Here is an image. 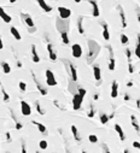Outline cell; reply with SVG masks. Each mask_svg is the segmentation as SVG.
I'll return each mask as SVG.
<instances>
[{
  "label": "cell",
  "mask_w": 140,
  "mask_h": 153,
  "mask_svg": "<svg viewBox=\"0 0 140 153\" xmlns=\"http://www.w3.org/2000/svg\"><path fill=\"white\" fill-rule=\"evenodd\" d=\"M88 54H87V63L92 64L94 59L97 58V55L100 52V46L94 41V40H88Z\"/></svg>",
  "instance_id": "1"
},
{
  "label": "cell",
  "mask_w": 140,
  "mask_h": 153,
  "mask_svg": "<svg viewBox=\"0 0 140 153\" xmlns=\"http://www.w3.org/2000/svg\"><path fill=\"white\" fill-rule=\"evenodd\" d=\"M86 95V89L85 88H77V93L74 94V98H73V109L74 110H79L82 105L83 98Z\"/></svg>",
  "instance_id": "2"
},
{
  "label": "cell",
  "mask_w": 140,
  "mask_h": 153,
  "mask_svg": "<svg viewBox=\"0 0 140 153\" xmlns=\"http://www.w3.org/2000/svg\"><path fill=\"white\" fill-rule=\"evenodd\" d=\"M56 27L58 29V31L62 34H68L69 31V21L68 20H62V18H58L56 21Z\"/></svg>",
  "instance_id": "3"
},
{
  "label": "cell",
  "mask_w": 140,
  "mask_h": 153,
  "mask_svg": "<svg viewBox=\"0 0 140 153\" xmlns=\"http://www.w3.org/2000/svg\"><path fill=\"white\" fill-rule=\"evenodd\" d=\"M46 82H47V86L50 87H55L57 86V80L55 77V74L52 72L51 70H46Z\"/></svg>",
  "instance_id": "4"
},
{
  "label": "cell",
  "mask_w": 140,
  "mask_h": 153,
  "mask_svg": "<svg viewBox=\"0 0 140 153\" xmlns=\"http://www.w3.org/2000/svg\"><path fill=\"white\" fill-rule=\"evenodd\" d=\"M58 12H59V18H62V20H68V18L71 16V11L64 6H59Z\"/></svg>",
  "instance_id": "5"
},
{
  "label": "cell",
  "mask_w": 140,
  "mask_h": 153,
  "mask_svg": "<svg viewBox=\"0 0 140 153\" xmlns=\"http://www.w3.org/2000/svg\"><path fill=\"white\" fill-rule=\"evenodd\" d=\"M21 112H22L23 116H30V114H31V107L24 100L21 101Z\"/></svg>",
  "instance_id": "6"
},
{
  "label": "cell",
  "mask_w": 140,
  "mask_h": 153,
  "mask_svg": "<svg viewBox=\"0 0 140 153\" xmlns=\"http://www.w3.org/2000/svg\"><path fill=\"white\" fill-rule=\"evenodd\" d=\"M71 53H73L74 58H80V57H82V47H81V45L74 44L71 46Z\"/></svg>",
  "instance_id": "7"
},
{
  "label": "cell",
  "mask_w": 140,
  "mask_h": 153,
  "mask_svg": "<svg viewBox=\"0 0 140 153\" xmlns=\"http://www.w3.org/2000/svg\"><path fill=\"white\" fill-rule=\"evenodd\" d=\"M109 70L114 71L115 70V66H116V63H115V58H114V51H112V47L109 46Z\"/></svg>",
  "instance_id": "8"
},
{
  "label": "cell",
  "mask_w": 140,
  "mask_h": 153,
  "mask_svg": "<svg viewBox=\"0 0 140 153\" xmlns=\"http://www.w3.org/2000/svg\"><path fill=\"white\" fill-rule=\"evenodd\" d=\"M66 64L69 65V70H70V76H71V81L76 82L77 81V71H76V68L73 63H69L66 62Z\"/></svg>",
  "instance_id": "9"
},
{
  "label": "cell",
  "mask_w": 140,
  "mask_h": 153,
  "mask_svg": "<svg viewBox=\"0 0 140 153\" xmlns=\"http://www.w3.org/2000/svg\"><path fill=\"white\" fill-rule=\"evenodd\" d=\"M21 16H22V18H23V22L27 24L28 28H35V24H34L33 18H31L28 13H22Z\"/></svg>",
  "instance_id": "10"
},
{
  "label": "cell",
  "mask_w": 140,
  "mask_h": 153,
  "mask_svg": "<svg viewBox=\"0 0 140 153\" xmlns=\"http://www.w3.org/2000/svg\"><path fill=\"white\" fill-rule=\"evenodd\" d=\"M0 17H1V20L5 22V23H11V21H12V17L10 16V15H7L6 13V11L0 6Z\"/></svg>",
  "instance_id": "11"
},
{
  "label": "cell",
  "mask_w": 140,
  "mask_h": 153,
  "mask_svg": "<svg viewBox=\"0 0 140 153\" xmlns=\"http://www.w3.org/2000/svg\"><path fill=\"white\" fill-rule=\"evenodd\" d=\"M90 4H91V6H92V9H93V12H92V15L94 16V17H99V15H100V12H99V7H98V4H97V1L96 0H87Z\"/></svg>",
  "instance_id": "12"
},
{
  "label": "cell",
  "mask_w": 140,
  "mask_h": 153,
  "mask_svg": "<svg viewBox=\"0 0 140 153\" xmlns=\"http://www.w3.org/2000/svg\"><path fill=\"white\" fill-rule=\"evenodd\" d=\"M117 9H118V12H120V17H121V24H122V27H123V28H126L127 27V22H126L125 10H123V7H122V6H118Z\"/></svg>",
  "instance_id": "13"
},
{
  "label": "cell",
  "mask_w": 140,
  "mask_h": 153,
  "mask_svg": "<svg viewBox=\"0 0 140 153\" xmlns=\"http://www.w3.org/2000/svg\"><path fill=\"white\" fill-rule=\"evenodd\" d=\"M36 3L39 4V6H40L45 12H51V11H52V7L45 1V0H36Z\"/></svg>",
  "instance_id": "14"
},
{
  "label": "cell",
  "mask_w": 140,
  "mask_h": 153,
  "mask_svg": "<svg viewBox=\"0 0 140 153\" xmlns=\"http://www.w3.org/2000/svg\"><path fill=\"white\" fill-rule=\"evenodd\" d=\"M47 51H48V54H50V59L51 60H57V54L53 50V46H52L51 44H47Z\"/></svg>",
  "instance_id": "15"
},
{
  "label": "cell",
  "mask_w": 140,
  "mask_h": 153,
  "mask_svg": "<svg viewBox=\"0 0 140 153\" xmlns=\"http://www.w3.org/2000/svg\"><path fill=\"white\" fill-rule=\"evenodd\" d=\"M31 58H33V62L34 63H39L40 62V57L36 52V46L35 45H31Z\"/></svg>",
  "instance_id": "16"
},
{
  "label": "cell",
  "mask_w": 140,
  "mask_h": 153,
  "mask_svg": "<svg viewBox=\"0 0 140 153\" xmlns=\"http://www.w3.org/2000/svg\"><path fill=\"white\" fill-rule=\"evenodd\" d=\"M101 26H103V37L105 40H110V34H109V28H108V26H106V23L105 22H101Z\"/></svg>",
  "instance_id": "17"
},
{
  "label": "cell",
  "mask_w": 140,
  "mask_h": 153,
  "mask_svg": "<svg viewBox=\"0 0 140 153\" xmlns=\"http://www.w3.org/2000/svg\"><path fill=\"white\" fill-rule=\"evenodd\" d=\"M115 130H116V133L118 134V136H120L121 141H125V140H126V135H125L123 129L121 128V125H120V124H115Z\"/></svg>",
  "instance_id": "18"
},
{
  "label": "cell",
  "mask_w": 140,
  "mask_h": 153,
  "mask_svg": "<svg viewBox=\"0 0 140 153\" xmlns=\"http://www.w3.org/2000/svg\"><path fill=\"white\" fill-rule=\"evenodd\" d=\"M93 75H94V79L97 81H100L101 80V70H100L99 65H94L93 66Z\"/></svg>",
  "instance_id": "19"
},
{
  "label": "cell",
  "mask_w": 140,
  "mask_h": 153,
  "mask_svg": "<svg viewBox=\"0 0 140 153\" xmlns=\"http://www.w3.org/2000/svg\"><path fill=\"white\" fill-rule=\"evenodd\" d=\"M10 31H11V35L15 37V39H16L17 41H20V40L22 39V36H21L20 31L17 30V28H16V27H11V28H10Z\"/></svg>",
  "instance_id": "20"
},
{
  "label": "cell",
  "mask_w": 140,
  "mask_h": 153,
  "mask_svg": "<svg viewBox=\"0 0 140 153\" xmlns=\"http://www.w3.org/2000/svg\"><path fill=\"white\" fill-rule=\"evenodd\" d=\"M117 90H118V85H117L116 81H114L112 87H111V98H117V95H118Z\"/></svg>",
  "instance_id": "21"
},
{
  "label": "cell",
  "mask_w": 140,
  "mask_h": 153,
  "mask_svg": "<svg viewBox=\"0 0 140 153\" xmlns=\"http://www.w3.org/2000/svg\"><path fill=\"white\" fill-rule=\"evenodd\" d=\"M131 122H132V125L134 127L135 131H136L138 134H140V125H139V123H138V121H136V117H135V116H131Z\"/></svg>",
  "instance_id": "22"
},
{
  "label": "cell",
  "mask_w": 140,
  "mask_h": 153,
  "mask_svg": "<svg viewBox=\"0 0 140 153\" xmlns=\"http://www.w3.org/2000/svg\"><path fill=\"white\" fill-rule=\"evenodd\" d=\"M71 133H73V135H74L75 140H76L77 142H80V141H81V136H80V133H79L76 125H71Z\"/></svg>",
  "instance_id": "23"
},
{
  "label": "cell",
  "mask_w": 140,
  "mask_h": 153,
  "mask_svg": "<svg viewBox=\"0 0 140 153\" xmlns=\"http://www.w3.org/2000/svg\"><path fill=\"white\" fill-rule=\"evenodd\" d=\"M33 124H35V125L38 127V130H39L41 134H46V133H47V129H46V127H45L42 123H39V122L33 121Z\"/></svg>",
  "instance_id": "24"
},
{
  "label": "cell",
  "mask_w": 140,
  "mask_h": 153,
  "mask_svg": "<svg viewBox=\"0 0 140 153\" xmlns=\"http://www.w3.org/2000/svg\"><path fill=\"white\" fill-rule=\"evenodd\" d=\"M33 79H34V81H35V83H36V86H38V89L40 90V93H41L42 95H46V94H47V90H46V89H44V88H42V86H41V85H40V83L38 82V80H36V77H35V75H33Z\"/></svg>",
  "instance_id": "25"
},
{
  "label": "cell",
  "mask_w": 140,
  "mask_h": 153,
  "mask_svg": "<svg viewBox=\"0 0 140 153\" xmlns=\"http://www.w3.org/2000/svg\"><path fill=\"white\" fill-rule=\"evenodd\" d=\"M1 68H3L4 74H10V72H11V66H10V64H9V63H6V62H1Z\"/></svg>",
  "instance_id": "26"
},
{
  "label": "cell",
  "mask_w": 140,
  "mask_h": 153,
  "mask_svg": "<svg viewBox=\"0 0 140 153\" xmlns=\"http://www.w3.org/2000/svg\"><path fill=\"white\" fill-rule=\"evenodd\" d=\"M82 23H83V18L80 17V18H79V21H77V28H79V33H80V34H83V33H85Z\"/></svg>",
  "instance_id": "27"
},
{
  "label": "cell",
  "mask_w": 140,
  "mask_h": 153,
  "mask_svg": "<svg viewBox=\"0 0 140 153\" xmlns=\"http://www.w3.org/2000/svg\"><path fill=\"white\" fill-rule=\"evenodd\" d=\"M109 116L108 114H105V113H100V122H101V124H106L108 122H109Z\"/></svg>",
  "instance_id": "28"
},
{
  "label": "cell",
  "mask_w": 140,
  "mask_h": 153,
  "mask_svg": "<svg viewBox=\"0 0 140 153\" xmlns=\"http://www.w3.org/2000/svg\"><path fill=\"white\" fill-rule=\"evenodd\" d=\"M135 54L140 59V34L138 35V42H136V48H135Z\"/></svg>",
  "instance_id": "29"
},
{
  "label": "cell",
  "mask_w": 140,
  "mask_h": 153,
  "mask_svg": "<svg viewBox=\"0 0 140 153\" xmlns=\"http://www.w3.org/2000/svg\"><path fill=\"white\" fill-rule=\"evenodd\" d=\"M120 40H121V44L122 45H127L128 44V36L126 35V34H121V36H120Z\"/></svg>",
  "instance_id": "30"
},
{
  "label": "cell",
  "mask_w": 140,
  "mask_h": 153,
  "mask_svg": "<svg viewBox=\"0 0 140 153\" xmlns=\"http://www.w3.org/2000/svg\"><path fill=\"white\" fill-rule=\"evenodd\" d=\"M39 147H40V149H47V147H48L47 141H46V140H40V142H39Z\"/></svg>",
  "instance_id": "31"
},
{
  "label": "cell",
  "mask_w": 140,
  "mask_h": 153,
  "mask_svg": "<svg viewBox=\"0 0 140 153\" xmlns=\"http://www.w3.org/2000/svg\"><path fill=\"white\" fill-rule=\"evenodd\" d=\"M88 140L92 144H97L98 142V138H97V135H94V134H91V135L88 136Z\"/></svg>",
  "instance_id": "32"
},
{
  "label": "cell",
  "mask_w": 140,
  "mask_h": 153,
  "mask_svg": "<svg viewBox=\"0 0 140 153\" xmlns=\"http://www.w3.org/2000/svg\"><path fill=\"white\" fill-rule=\"evenodd\" d=\"M35 105H36V110H38V112L40 113V114H45L46 112H45V110L41 107V105L39 104V101H36V103H35Z\"/></svg>",
  "instance_id": "33"
},
{
  "label": "cell",
  "mask_w": 140,
  "mask_h": 153,
  "mask_svg": "<svg viewBox=\"0 0 140 153\" xmlns=\"http://www.w3.org/2000/svg\"><path fill=\"white\" fill-rule=\"evenodd\" d=\"M18 87H20V89H21L22 92H26V89H27V85H26V82H23V81H21V82L18 83Z\"/></svg>",
  "instance_id": "34"
},
{
  "label": "cell",
  "mask_w": 140,
  "mask_h": 153,
  "mask_svg": "<svg viewBox=\"0 0 140 153\" xmlns=\"http://www.w3.org/2000/svg\"><path fill=\"white\" fill-rule=\"evenodd\" d=\"M94 113H96V111H94V107L92 106V107L90 109V112H88V117H90V118H93V117H94Z\"/></svg>",
  "instance_id": "35"
},
{
  "label": "cell",
  "mask_w": 140,
  "mask_h": 153,
  "mask_svg": "<svg viewBox=\"0 0 140 153\" xmlns=\"http://www.w3.org/2000/svg\"><path fill=\"white\" fill-rule=\"evenodd\" d=\"M101 147H103V151H104V153H111L106 144H103V145H101Z\"/></svg>",
  "instance_id": "36"
},
{
  "label": "cell",
  "mask_w": 140,
  "mask_h": 153,
  "mask_svg": "<svg viewBox=\"0 0 140 153\" xmlns=\"http://www.w3.org/2000/svg\"><path fill=\"white\" fill-rule=\"evenodd\" d=\"M1 92H3V94H4V100H5V101H9V99H10V98H9V94L4 90V88H1Z\"/></svg>",
  "instance_id": "37"
},
{
  "label": "cell",
  "mask_w": 140,
  "mask_h": 153,
  "mask_svg": "<svg viewBox=\"0 0 140 153\" xmlns=\"http://www.w3.org/2000/svg\"><path fill=\"white\" fill-rule=\"evenodd\" d=\"M21 153H27V148H26V144L22 142V149H21Z\"/></svg>",
  "instance_id": "38"
},
{
  "label": "cell",
  "mask_w": 140,
  "mask_h": 153,
  "mask_svg": "<svg viewBox=\"0 0 140 153\" xmlns=\"http://www.w3.org/2000/svg\"><path fill=\"white\" fill-rule=\"evenodd\" d=\"M133 147H135V148H139V149H140V142L134 141V142H133Z\"/></svg>",
  "instance_id": "39"
},
{
  "label": "cell",
  "mask_w": 140,
  "mask_h": 153,
  "mask_svg": "<svg viewBox=\"0 0 140 153\" xmlns=\"http://www.w3.org/2000/svg\"><path fill=\"white\" fill-rule=\"evenodd\" d=\"M16 129H17V130H20V129H22V124H21V123H18V122H17V123H16Z\"/></svg>",
  "instance_id": "40"
},
{
  "label": "cell",
  "mask_w": 140,
  "mask_h": 153,
  "mask_svg": "<svg viewBox=\"0 0 140 153\" xmlns=\"http://www.w3.org/2000/svg\"><path fill=\"white\" fill-rule=\"evenodd\" d=\"M4 48V44H3V40H1V35H0V50Z\"/></svg>",
  "instance_id": "41"
},
{
  "label": "cell",
  "mask_w": 140,
  "mask_h": 153,
  "mask_svg": "<svg viewBox=\"0 0 140 153\" xmlns=\"http://www.w3.org/2000/svg\"><path fill=\"white\" fill-rule=\"evenodd\" d=\"M6 138H7V142H11V138H10V133H6Z\"/></svg>",
  "instance_id": "42"
},
{
  "label": "cell",
  "mask_w": 140,
  "mask_h": 153,
  "mask_svg": "<svg viewBox=\"0 0 140 153\" xmlns=\"http://www.w3.org/2000/svg\"><path fill=\"white\" fill-rule=\"evenodd\" d=\"M133 86V82L131 81V82H127V87H132Z\"/></svg>",
  "instance_id": "43"
},
{
  "label": "cell",
  "mask_w": 140,
  "mask_h": 153,
  "mask_svg": "<svg viewBox=\"0 0 140 153\" xmlns=\"http://www.w3.org/2000/svg\"><path fill=\"white\" fill-rule=\"evenodd\" d=\"M125 100H129V95H127V94L125 95Z\"/></svg>",
  "instance_id": "44"
},
{
  "label": "cell",
  "mask_w": 140,
  "mask_h": 153,
  "mask_svg": "<svg viewBox=\"0 0 140 153\" xmlns=\"http://www.w3.org/2000/svg\"><path fill=\"white\" fill-rule=\"evenodd\" d=\"M9 1H10V3H11V4H15V3H16V1H17V0H9Z\"/></svg>",
  "instance_id": "45"
},
{
  "label": "cell",
  "mask_w": 140,
  "mask_h": 153,
  "mask_svg": "<svg viewBox=\"0 0 140 153\" xmlns=\"http://www.w3.org/2000/svg\"><path fill=\"white\" fill-rule=\"evenodd\" d=\"M98 98H99V97H98V94H96V95H94V100H98Z\"/></svg>",
  "instance_id": "46"
},
{
  "label": "cell",
  "mask_w": 140,
  "mask_h": 153,
  "mask_svg": "<svg viewBox=\"0 0 140 153\" xmlns=\"http://www.w3.org/2000/svg\"><path fill=\"white\" fill-rule=\"evenodd\" d=\"M136 104H138V107L140 109V100H138V101H136Z\"/></svg>",
  "instance_id": "47"
},
{
  "label": "cell",
  "mask_w": 140,
  "mask_h": 153,
  "mask_svg": "<svg viewBox=\"0 0 140 153\" xmlns=\"http://www.w3.org/2000/svg\"><path fill=\"white\" fill-rule=\"evenodd\" d=\"M138 21H139V23H140V15L138 13Z\"/></svg>",
  "instance_id": "48"
},
{
  "label": "cell",
  "mask_w": 140,
  "mask_h": 153,
  "mask_svg": "<svg viewBox=\"0 0 140 153\" xmlns=\"http://www.w3.org/2000/svg\"><path fill=\"white\" fill-rule=\"evenodd\" d=\"M125 153H129V149H127V148H126V149H125Z\"/></svg>",
  "instance_id": "49"
},
{
  "label": "cell",
  "mask_w": 140,
  "mask_h": 153,
  "mask_svg": "<svg viewBox=\"0 0 140 153\" xmlns=\"http://www.w3.org/2000/svg\"><path fill=\"white\" fill-rule=\"evenodd\" d=\"M81 1V0H75V3H80Z\"/></svg>",
  "instance_id": "50"
},
{
  "label": "cell",
  "mask_w": 140,
  "mask_h": 153,
  "mask_svg": "<svg viewBox=\"0 0 140 153\" xmlns=\"http://www.w3.org/2000/svg\"><path fill=\"white\" fill-rule=\"evenodd\" d=\"M82 153H86V151H82Z\"/></svg>",
  "instance_id": "51"
},
{
  "label": "cell",
  "mask_w": 140,
  "mask_h": 153,
  "mask_svg": "<svg viewBox=\"0 0 140 153\" xmlns=\"http://www.w3.org/2000/svg\"><path fill=\"white\" fill-rule=\"evenodd\" d=\"M66 153H70V152H69V151H68V149H66Z\"/></svg>",
  "instance_id": "52"
},
{
  "label": "cell",
  "mask_w": 140,
  "mask_h": 153,
  "mask_svg": "<svg viewBox=\"0 0 140 153\" xmlns=\"http://www.w3.org/2000/svg\"><path fill=\"white\" fill-rule=\"evenodd\" d=\"M36 153H40V152H39V151H36Z\"/></svg>",
  "instance_id": "53"
},
{
  "label": "cell",
  "mask_w": 140,
  "mask_h": 153,
  "mask_svg": "<svg viewBox=\"0 0 140 153\" xmlns=\"http://www.w3.org/2000/svg\"><path fill=\"white\" fill-rule=\"evenodd\" d=\"M139 75H140V71H139Z\"/></svg>",
  "instance_id": "54"
}]
</instances>
